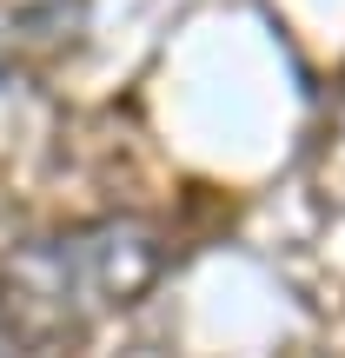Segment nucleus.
Masks as SVG:
<instances>
[{"label":"nucleus","instance_id":"nucleus-1","mask_svg":"<svg viewBox=\"0 0 345 358\" xmlns=\"http://www.w3.org/2000/svg\"><path fill=\"white\" fill-rule=\"evenodd\" d=\"M160 266L167 245L146 219H93L34 239L0 259V332L34 358H60L87 338L93 319L140 306Z\"/></svg>","mask_w":345,"mask_h":358}]
</instances>
